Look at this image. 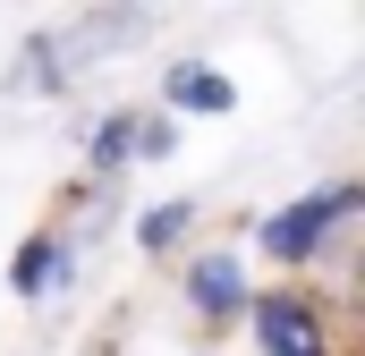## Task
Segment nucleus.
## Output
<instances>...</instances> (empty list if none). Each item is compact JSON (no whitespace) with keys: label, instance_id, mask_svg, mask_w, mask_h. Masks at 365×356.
<instances>
[{"label":"nucleus","instance_id":"nucleus-7","mask_svg":"<svg viewBox=\"0 0 365 356\" xmlns=\"http://www.w3.org/2000/svg\"><path fill=\"white\" fill-rule=\"evenodd\" d=\"M128 153H136V119H102V127H93V162L110 170V162H128Z\"/></svg>","mask_w":365,"mask_h":356},{"label":"nucleus","instance_id":"nucleus-4","mask_svg":"<svg viewBox=\"0 0 365 356\" xmlns=\"http://www.w3.org/2000/svg\"><path fill=\"white\" fill-rule=\"evenodd\" d=\"M60 263H68V255H60L51 238H34V246H17V263H9V288H17V297H43V288L60 280Z\"/></svg>","mask_w":365,"mask_h":356},{"label":"nucleus","instance_id":"nucleus-2","mask_svg":"<svg viewBox=\"0 0 365 356\" xmlns=\"http://www.w3.org/2000/svg\"><path fill=\"white\" fill-rule=\"evenodd\" d=\"M255 340L264 356H323V323L306 297H255Z\"/></svg>","mask_w":365,"mask_h":356},{"label":"nucleus","instance_id":"nucleus-1","mask_svg":"<svg viewBox=\"0 0 365 356\" xmlns=\"http://www.w3.org/2000/svg\"><path fill=\"white\" fill-rule=\"evenodd\" d=\"M357 212V187H323V195H306V204H289V212H272L264 221V255L272 263H306L340 221Z\"/></svg>","mask_w":365,"mask_h":356},{"label":"nucleus","instance_id":"nucleus-6","mask_svg":"<svg viewBox=\"0 0 365 356\" xmlns=\"http://www.w3.org/2000/svg\"><path fill=\"white\" fill-rule=\"evenodd\" d=\"M136 238H145L153 255H162V246H179V238H187V204H153V212L136 221Z\"/></svg>","mask_w":365,"mask_h":356},{"label":"nucleus","instance_id":"nucleus-3","mask_svg":"<svg viewBox=\"0 0 365 356\" xmlns=\"http://www.w3.org/2000/svg\"><path fill=\"white\" fill-rule=\"evenodd\" d=\"M187 297H195V314H238V305H247V280H238L230 255H212V263L187 271Z\"/></svg>","mask_w":365,"mask_h":356},{"label":"nucleus","instance_id":"nucleus-5","mask_svg":"<svg viewBox=\"0 0 365 356\" xmlns=\"http://www.w3.org/2000/svg\"><path fill=\"white\" fill-rule=\"evenodd\" d=\"M170 102H179V110H230V77H212V68H170Z\"/></svg>","mask_w":365,"mask_h":356}]
</instances>
